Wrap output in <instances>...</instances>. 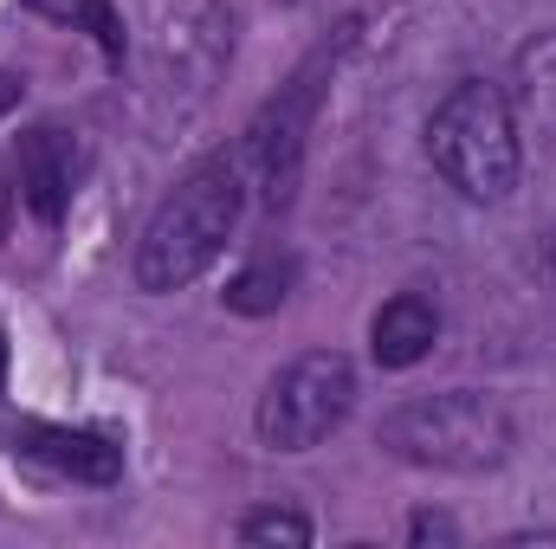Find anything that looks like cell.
I'll use <instances>...</instances> for the list:
<instances>
[{
    "mask_svg": "<svg viewBox=\"0 0 556 549\" xmlns=\"http://www.w3.org/2000/svg\"><path fill=\"white\" fill-rule=\"evenodd\" d=\"M20 91H26V85H20L13 72H0V111H13V104H20Z\"/></svg>",
    "mask_w": 556,
    "mask_h": 549,
    "instance_id": "14",
    "label": "cell"
},
{
    "mask_svg": "<svg viewBox=\"0 0 556 549\" xmlns=\"http://www.w3.org/2000/svg\"><path fill=\"white\" fill-rule=\"evenodd\" d=\"M343 46H350V39L317 46V52L291 72V85L278 91L273 104L253 117V130H247V155H253V175H260V188H266V207H291V194H298L304 137H311V117H317L324 78H330V65H337V52H343Z\"/></svg>",
    "mask_w": 556,
    "mask_h": 549,
    "instance_id": "5",
    "label": "cell"
},
{
    "mask_svg": "<svg viewBox=\"0 0 556 549\" xmlns=\"http://www.w3.org/2000/svg\"><path fill=\"white\" fill-rule=\"evenodd\" d=\"M291 284H298V259H260V266H247L227 284V304L240 317H266V310H278L291 297Z\"/></svg>",
    "mask_w": 556,
    "mask_h": 549,
    "instance_id": "10",
    "label": "cell"
},
{
    "mask_svg": "<svg viewBox=\"0 0 556 549\" xmlns=\"http://www.w3.org/2000/svg\"><path fill=\"white\" fill-rule=\"evenodd\" d=\"M7 227H13V175L0 168V240H7Z\"/></svg>",
    "mask_w": 556,
    "mask_h": 549,
    "instance_id": "13",
    "label": "cell"
},
{
    "mask_svg": "<svg viewBox=\"0 0 556 549\" xmlns=\"http://www.w3.org/2000/svg\"><path fill=\"white\" fill-rule=\"evenodd\" d=\"M408 537H415V544H459V524H453V518H433V511H420L415 524H408Z\"/></svg>",
    "mask_w": 556,
    "mask_h": 549,
    "instance_id": "12",
    "label": "cell"
},
{
    "mask_svg": "<svg viewBox=\"0 0 556 549\" xmlns=\"http://www.w3.org/2000/svg\"><path fill=\"white\" fill-rule=\"evenodd\" d=\"M427 155L446 175V188H459L466 201H505L525 175V142H518V117L511 98L485 78H459L433 117H427Z\"/></svg>",
    "mask_w": 556,
    "mask_h": 549,
    "instance_id": "2",
    "label": "cell"
},
{
    "mask_svg": "<svg viewBox=\"0 0 556 549\" xmlns=\"http://www.w3.org/2000/svg\"><path fill=\"white\" fill-rule=\"evenodd\" d=\"M240 207H247V181H240V168H233L227 155L194 162V168L162 194V207H155L149 227H142L137 284L149 291V297L188 291L194 278L227 253V240H233V227H240Z\"/></svg>",
    "mask_w": 556,
    "mask_h": 549,
    "instance_id": "1",
    "label": "cell"
},
{
    "mask_svg": "<svg viewBox=\"0 0 556 549\" xmlns=\"http://www.w3.org/2000/svg\"><path fill=\"white\" fill-rule=\"evenodd\" d=\"M233 537H240V544H291V549H304L311 544V518H304V511H278V505H266V511H247V518L233 524Z\"/></svg>",
    "mask_w": 556,
    "mask_h": 549,
    "instance_id": "11",
    "label": "cell"
},
{
    "mask_svg": "<svg viewBox=\"0 0 556 549\" xmlns=\"http://www.w3.org/2000/svg\"><path fill=\"white\" fill-rule=\"evenodd\" d=\"M78 168H85V155H78V142L65 137L59 124H39V130L20 137V149H13V181H20V201L33 207L39 227H59L72 214Z\"/></svg>",
    "mask_w": 556,
    "mask_h": 549,
    "instance_id": "7",
    "label": "cell"
},
{
    "mask_svg": "<svg viewBox=\"0 0 556 549\" xmlns=\"http://www.w3.org/2000/svg\"><path fill=\"white\" fill-rule=\"evenodd\" d=\"M350 408H356V362L343 349H304L266 382L253 426L273 452H311L350 420Z\"/></svg>",
    "mask_w": 556,
    "mask_h": 549,
    "instance_id": "4",
    "label": "cell"
},
{
    "mask_svg": "<svg viewBox=\"0 0 556 549\" xmlns=\"http://www.w3.org/2000/svg\"><path fill=\"white\" fill-rule=\"evenodd\" d=\"M376 439L382 452L420 472H492L511 452V413L479 388H446V395H415L389 408Z\"/></svg>",
    "mask_w": 556,
    "mask_h": 549,
    "instance_id": "3",
    "label": "cell"
},
{
    "mask_svg": "<svg viewBox=\"0 0 556 549\" xmlns=\"http://www.w3.org/2000/svg\"><path fill=\"white\" fill-rule=\"evenodd\" d=\"M433 343H440V310L415 297V291H402V297H389L376 317H369V356L382 362V369H415L433 356Z\"/></svg>",
    "mask_w": 556,
    "mask_h": 549,
    "instance_id": "8",
    "label": "cell"
},
{
    "mask_svg": "<svg viewBox=\"0 0 556 549\" xmlns=\"http://www.w3.org/2000/svg\"><path fill=\"white\" fill-rule=\"evenodd\" d=\"M0 382H7V336H0Z\"/></svg>",
    "mask_w": 556,
    "mask_h": 549,
    "instance_id": "15",
    "label": "cell"
},
{
    "mask_svg": "<svg viewBox=\"0 0 556 549\" xmlns=\"http://www.w3.org/2000/svg\"><path fill=\"white\" fill-rule=\"evenodd\" d=\"M13 452L59 472V478H78V485H117L124 478V446L111 433H91V426H59V420H13L7 426Z\"/></svg>",
    "mask_w": 556,
    "mask_h": 549,
    "instance_id": "6",
    "label": "cell"
},
{
    "mask_svg": "<svg viewBox=\"0 0 556 549\" xmlns=\"http://www.w3.org/2000/svg\"><path fill=\"white\" fill-rule=\"evenodd\" d=\"M20 7H33V13L52 20V26L91 33L98 52H104V65H124V59H130V26H124V13H117L111 0H20Z\"/></svg>",
    "mask_w": 556,
    "mask_h": 549,
    "instance_id": "9",
    "label": "cell"
}]
</instances>
